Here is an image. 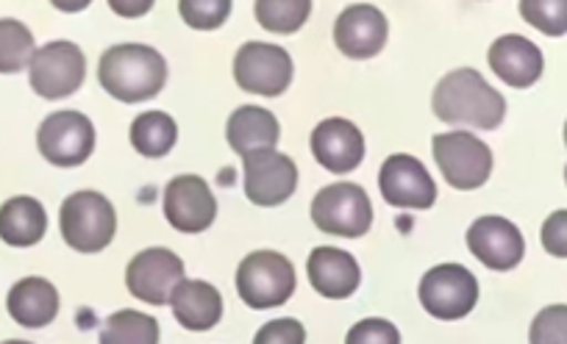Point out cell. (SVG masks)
Here are the masks:
<instances>
[{
  "mask_svg": "<svg viewBox=\"0 0 567 344\" xmlns=\"http://www.w3.org/2000/svg\"><path fill=\"white\" fill-rule=\"evenodd\" d=\"M432 108L437 119L449 125H467L478 131H495L506 117V101L484 75L473 67L454 70L434 86Z\"/></svg>",
  "mask_w": 567,
  "mask_h": 344,
  "instance_id": "obj_1",
  "label": "cell"
},
{
  "mask_svg": "<svg viewBox=\"0 0 567 344\" xmlns=\"http://www.w3.org/2000/svg\"><path fill=\"white\" fill-rule=\"evenodd\" d=\"M97 81L120 103H145L167 84V62L156 48L140 42L112 45L97 64Z\"/></svg>",
  "mask_w": 567,
  "mask_h": 344,
  "instance_id": "obj_2",
  "label": "cell"
},
{
  "mask_svg": "<svg viewBox=\"0 0 567 344\" xmlns=\"http://www.w3.org/2000/svg\"><path fill=\"white\" fill-rule=\"evenodd\" d=\"M296 267L278 250H254L245 256L237 267V286L239 300L254 311L278 309L296 292Z\"/></svg>",
  "mask_w": 567,
  "mask_h": 344,
  "instance_id": "obj_3",
  "label": "cell"
},
{
  "mask_svg": "<svg viewBox=\"0 0 567 344\" xmlns=\"http://www.w3.org/2000/svg\"><path fill=\"white\" fill-rule=\"evenodd\" d=\"M62 239L79 253H101L117 233V211L106 195L95 189L73 192L59 209Z\"/></svg>",
  "mask_w": 567,
  "mask_h": 344,
  "instance_id": "obj_4",
  "label": "cell"
},
{
  "mask_svg": "<svg viewBox=\"0 0 567 344\" xmlns=\"http://www.w3.org/2000/svg\"><path fill=\"white\" fill-rule=\"evenodd\" d=\"M434 161L445 181L462 192L482 189L493 176V150L471 131H449L432 139Z\"/></svg>",
  "mask_w": 567,
  "mask_h": 344,
  "instance_id": "obj_5",
  "label": "cell"
},
{
  "mask_svg": "<svg viewBox=\"0 0 567 344\" xmlns=\"http://www.w3.org/2000/svg\"><path fill=\"white\" fill-rule=\"evenodd\" d=\"M312 222L329 237L359 239L373 226V204L359 184H329L315 195Z\"/></svg>",
  "mask_w": 567,
  "mask_h": 344,
  "instance_id": "obj_6",
  "label": "cell"
},
{
  "mask_svg": "<svg viewBox=\"0 0 567 344\" xmlns=\"http://www.w3.org/2000/svg\"><path fill=\"white\" fill-rule=\"evenodd\" d=\"M86 56L75 42L56 40L42 45L29 64L31 90L45 101H62L84 86Z\"/></svg>",
  "mask_w": 567,
  "mask_h": 344,
  "instance_id": "obj_7",
  "label": "cell"
},
{
  "mask_svg": "<svg viewBox=\"0 0 567 344\" xmlns=\"http://www.w3.org/2000/svg\"><path fill=\"white\" fill-rule=\"evenodd\" d=\"M420 305L434 320L454 322L471 314L478 303V281L467 267L440 264L425 272L420 281Z\"/></svg>",
  "mask_w": 567,
  "mask_h": 344,
  "instance_id": "obj_8",
  "label": "cell"
},
{
  "mask_svg": "<svg viewBox=\"0 0 567 344\" xmlns=\"http://www.w3.org/2000/svg\"><path fill=\"white\" fill-rule=\"evenodd\" d=\"M292 70L290 53L270 42H245L234 56V81L250 95H284L292 84Z\"/></svg>",
  "mask_w": 567,
  "mask_h": 344,
  "instance_id": "obj_9",
  "label": "cell"
},
{
  "mask_svg": "<svg viewBox=\"0 0 567 344\" xmlns=\"http://www.w3.org/2000/svg\"><path fill=\"white\" fill-rule=\"evenodd\" d=\"M37 147L53 167H81L95 150V125L86 114L73 108L53 112L37 131Z\"/></svg>",
  "mask_w": 567,
  "mask_h": 344,
  "instance_id": "obj_10",
  "label": "cell"
},
{
  "mask_svg": "<svg viewBox=\"0 0 567 344\" xmlns=\"http://www.w3.org/2000/svg\"><path fill=\"white\" fill-rule=\"evenodd\" d=\"M245 198L261 209L281 206L296 195L298 167L287 153L256 150L243 156Z\"/></svg>",
  "mask_w": 567,
  "mask_h": 344,
  "instance_id": "obj_11",
  "label": "cell"
},
{
  "mask_svg": "<svg viewBox=\"0 0 567 344\" xmlns=\"http://www.w3.org/2000/svg\"><path fill=\"white\" fill-rule=\"evenodd\" d=\"M184 261L167 248H148L136 253L125 267V286L136 300L148 305H167L184 281Z\"/></svg>",
  "mask_w": 567,
  "mask_h": 344,
  "instance_id": "obj_12",
  "label": "cell"
},
{
  "mask_svg": "<svg viewBox=\"0 0 567 344\" xmlns=\"http://www.w3.org/2000/svg\"><path fill=\"white\" fill-rule=\"evenodd\" d=\"M381 198L395 209L425 211L437 204V184L420 158L395 153L379 169Z\"/></svg>",
  "mask_w": 567,
  "mask_h": 344,
  "instance_id": "obj_13",
  "label": "cell"
},
{
  "mask_svg": "<svg viewBox=\"0 0 567 344\" xmlns=\"http://www.w3.org/2000/svg\"><path fill=\"white\" fill-rule=\"evenodd\" d=\"M467 248L471 253L482 261L487 270L509 272L526 256V239H523L520 228L506 217H478L471 228H467Z\"/></svg>",
  "mask_w": 567,
  "mask_h": 344,
  "instance_id": "obj_14",
  "label": "cell"
},
{
  "mask_svg": "<svg viewBox=\"0 0 567 344\" xmlns=\"http://www.w3.org/2000/svg\"><path fill=\"white\" fill-rule=\"evenodd\" d=\"M386 37H390V23L373 3H353V7L342 9L334 23L337 51L353 62L379 56L386 45Z\"/></svg>",
  "mask_w": 567,
  "mask_h": 344,
  "instance_id": "obj_15",
  "label": "cell"
},
{
  "mask_svg": "<svg viewBox=\"0 0 567 344\" xmlns=\"http://www.w3.org/2000/svg\"><path fill=\"white\" fill-rule=\"evenodd\" d=\"M165 220L182 233H204L217 220V198L200 176H176L165 187Z\"/></svg>",
  "mask_w": 567,
  "mask_h": 344,
  "instance_id": "obj_16",
  "label": "cell"
},
{
  "mask_svg": "<svg viewBox=\"0 0 567 344\" xmlns=\"http://www.w3.org/2000/svg\"><path fill=\"white\" fill-rule=\"evenodd\" d=\"M312 156L331 176H348L362 164L364 158V136L351 119L329 117L318 123L312 131Z\"/></svg>",
  "mask_w": 567,
  "mask_h": 344,
  "instance_id": "obj_17",
  "label": "cell"
},
{
  "mask_svg": "<svg viewBox=\"0 0 567 344\" xmlns=\"http://www.w3.org/2000/svg\"><path fill=\"white\" fill-rule=\"evenodd\" d=\"M489 70L512 90H528L543 79V51L520 34H504L489 45Z\"/></svg>",
  "mask_w": 567,
  "mask_h": 344,
  "instance_id": "obj_18",
  "label": "cell"
},
{
  "mask_svg": "<svg viewBox=\"0 0 567 344\" xmlns=\"http://www.w3.org/2000/svg\"><path fill=\"white\" fill-rule=\"evenodd\" d=\"M307 275L315 292L329 300H346L362 283V270L348 250L315 248L307 261Z\"/></svg>",
  "mask_w": 567,
  "mask_h": 344,
  "instance_id": "obj_19",
  "label": "cell"
},
{
  "mask_svg": "<svg viewBox=\"0 0 567 344\" xmlns=\"http://www.w3.org/2000/svg\"><path fill=\"white\" fill-rule=\"evenodd\" d=\"M173 316L182 327L195 333H206L223 320V294L209 281H189L184 278L173 292Z\"/></svg>",
  "mask_w": 567,
  "mask_h": 344,
  "instance_id": "obj_20",
  "label": "cell"
},
{
  "mask_svg": "<svg viewBox=\"0 0 567 344\" xmlns=\"http://www.w3.org/2000/svg\"><path fill=\"white\" fill-rule=\"evenodd\" d=\"M7 309L18 325L31 327V331L48 327L59 316V292L45 278H23L9 289Z\"/></svg>",
  "mask_w": 567,
  "mask_h": 344,
  "instance_id": "obj_21",
  "label": "cell"
},
{
  "mask_svg": "<svg viewBox=\"0 0 567 344\" xmlns=\"http://www.w3.org/2000/svg\"><path fill=\"white\" fill-rule=\"evenodd\" d=\"M226 139L239 156H248L256 150H276L278 139H281V125H278L276 114L267 112V108L239 106L228 117Z\"/></svg>",
  "mask_w": 567,
  "mask_h": 344,
  "instance_id": "obj_22",
  "label": "cell"
},
{
  "mask_svg": "<svg viewBox=\"0 0 567 344\" xmlns=\"http://www.w3.org/2000/svg\"><path fill=\"white\" fill-rule=\"evenodd\" d=\"M45 231L48 211L37 198L18 195L0 206V239L12 248H34L45 239Z\"/></svg>",
  "mask_w": 567,
  "mask_h": 344,
  "instance_id": "obj_23",
  "label": "cell"
},
{
  "mask_svg": "<svg viewBox=\"0 0 567 344\" xmlns=\"http://www.w3.org/2000/svg\"><path fill=\"white\" fill-rule=\"evenodd\" d=\"M178 125L167 112H142L131 123V145L140 156L162 158L176 147Z\"/></svg>",
  "mask_w": 567,
  "mask_h": 344,
  "instance_id": "obj_24",
  "label": "cell"
},
{
  "mask_svg": "<svg viewBox=\"0 0 567 344\" xmlns=\"http://www.w3.org/2000/svg\"><path fill=\"white\" fill-rule=\"evenodd\" d=\"M101 344H159V320L145 311H114L101 331Z\"/></svg>",
  "mask_w": 567,
  "mask_h": 344,
  "instance_id": "obj_25",
  "label": "cell"
},
{
  "mask_svg": "<svg viewBox=\"0 0 567 344\" xmlns=\"http://www.w3.org/2000/svg\"><path fill=\"white\" fill-rule=\"evenodd\" d=\"M256 23L272 34H296L312 14V0H256Z\"/></svg>",
  "mask_w": 567,
  "mask_h": 344,
  "instance_id": "obj_26",
  "label": "cell"
},
{
  "mask_svg": "<svg viewBox=\"0 0 567 344\" xmlns=\"http://www.w3.org/2000/svg\"><path fill=\"white\" fill-rule=\"evenodd\" d=\"M34 34L20 20H0V73L14 75L25 70L34 59Z\"/></svg>",
  "mask_w": 567,
  "mask_h": 344,
  "instance_id": "obj_27",
  "label": "cell"
},
{
  "mask_svg": "<svg viewBox=\"0 0 567 344\" xmlns=\"http://www.w3.org/2000/svg\"><path fill=\"white\" fill-rule=\"evenodd\" d=\"M520 18L545 37L567 34V0H520Z\"/></svg>",
  "mask_w": 567,
  "mask_h": 344,
  "instance_id": "obj_28",
  "label": "cell"
},
{
  "mask_svg": "<svg viewBox=\"0 0 567 344\" xmlns=\"http://www.w3.org/2000/svg\"><path fill=\"white\" fill-rule=\"evenodd\" d=\"M178 14L195 31H215L231 14V0H182Z\"/></svg>",
  "mask_w": 567,
  "mask_h": 344,
  "instance_id": "obj_29",
  "label": "cell"
},
{
  "mask_svg": "<svg viewBox=\"0 0 567 344\" xmlns=\"http://www.w3.org/2000/svg\"><path fill=\"white\" fill-rule=\"evenodd\" d=\"M532 344H567V305H545L528 331Z\"/></svg>",
  "mask_w": 567,
  "mask_h": 344,
  "instance_id": "obj_30",
  "label": "cell"
},
{
  "mask_svg": "<svg viewBox=\"0 0 567 344\" xmlns=\"http://www.w3.org/2000/svg\"><path fill=\"white\" fill-rule=\"evenodd\" d=\"M346 344H401V331L395 327V322L368 316L346 333Z\"/></svg>",
  "mask_w": 567,
  "mask_h": 344,
  "instance_id": "obj_31",
  "label": "cell"
},
{
  "mask_svg": "<svg viewBox=\"0 0 567 344\" xmlns=\"http://www.w3.org/2000/svg\"><path fill=\"white\" fill-rule=\"evenodd\" d=\"M254 344H307V327L292 316L270 320L256 331Z\"/></svg>",
  "mask_w": 567,
  "mask_h": 344,
  "instance_id": "obj_32",
  "label": "cell"
},
{
  "mask_svg": "<svg viewBox=\"0 0 567 344\" xmlns=\"http://www.w3.org/2000/svg\"><path fill=\"white\" fill-rule=\"evenodd\" d=\"M539 239H543L545 253H550L554 259H567V209L554 211V215L543 222Z\"/></svg>",
  "mask_w": 567,
  "mask_h": 344,
  "instance_id": "obj_33",
  "label": "cell"
},
{
  "mask_svg": "<svg viewBox=\"0 0 567 344\" xmlns=\"http://www.w3.org/2000/svg\"><path fill=\"white\" fill-rule=\"evenodd\" d=\"M109 9L120 18H142L154 9V0H140V3H123V0H109Z\"/></svg>",
  "mask_w": 567,
  "mask_h": 344,
  "instance_id": "obj_34",
  "label": "cell"
},
{
  "mask_svg": "<svg viewBox=\"0 0 567 344\" xmlns=\"http://www.w3.org/2000/svg\"><path fill=\"white\" fill-rule=\"evenodd\" d=\"M0 344H31V342H23V338H9V342H0Z\"/></svg>",
  "mask_w": 567,
  "mask_h": 344,
  "instance_id": "obj_35",
  "label": "cell"
},
{
  "mask_svg": "<svg viewBox=\"0 0 567 344\" xmlns=\"http://www.w3.org/2000/svg\"><path fill=\"white\" fill-rule=\"evenodd\" d=\"M565 145H567V123H565Z\"/></svg>",
  "mask_w": 567,
  "mask_h": 344,
  "instance_id": "obj_36",
  "label": "cell"
},
{
  "mask_svg": "<svg viewBox=\"0 0 567 344\" xmlns=\"http://www.w3.org/2000/svg\"><path fill=\"white\" fill-rule=\"evenodd\" d=\"M565 184H567V167H565Z\"/></svg>",
  "mask_w": 567,
  "mask_h": 344,
  "instance_id": "obj_37",
  "label": "cell"
}]
</instances>
